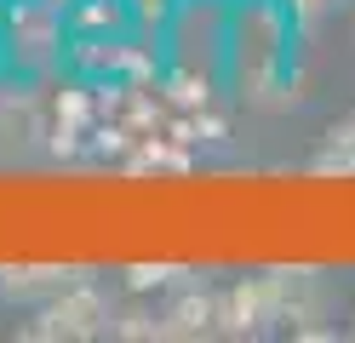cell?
Listing matches in <instances>:
<instances>
[{
    "label": "cell",
    "mask_w": 355,
    "mask_h": 343,
    "mask_svg": "<svg viewBox=\"0 0 355 343\" xmlns=\"http://www.w3.org/2000/svg\"><path fill=\"white\" fill-rule=\"evenodd\" d=\"M286 40H293V17L286 0H241L230 6V46L224 69L241 103H298V91H286Z\"/></svg>",
    "instance_id": "cell-1"
},
{
    "label": "cell",
    "mask_w": 355,
    "mask_h": 343,
    "mask_svg": "<svg viewBox=\"0 0 355 343\" xmlns=\"http://www.w3.org/2000/svg\"><path fill=\"white\" fill-rule=\"evenodd\" d=\"M69 6L58 0H12L0 12V52H6V75L40 80L52 75L69 52Z\"/></svg>",
    "instance_id": "cell-2"
},
{
    "label": "cell",
    "mask_w": 355,
    "mask_h": 343,
    "mask_svg": "<svg viewBox=\"0 0 355 343\" xmlns=\"http://www.w3.org/2000/svg\"><path fill=\"white\" fill-rule=\"evenodd\" d=\"M109 326H115V297L92 274H80L75 286L46 297L35 309V320H24V337L29 343H92V337H109Z\"/></svg>",
    "instance_id": "cell-3"
},
{
    "label": "cell",
    "mask_w": 355,
    "mask_h": 343,
    "mask_svg": "<svg viewBox=\"0 0 355 343\" xmlns=\"http://www.w3.org/2000/svg\"><path fill=\"white\" fill-rule=\"evenodd\" d=\"M275 281V332L293 337H332V286L321 269H270Z\"/></svg>",
    "instance_id": "cell-4"
},
{
    "label": "cell",
    "mask_w": 355,
    "mask_h": 343,
    "mask_svg": "<svg viewBox=\"0 0 355 343\" xmlns=\"http://www.w3.org/2000/svg\"><path fill=\"white\" fill-rule=\"evenodd\" d=\"M166 23H172L178 63H195V69L224 63V46H230V6L224 0H178V12Z\"/></svg>",
    "instance_id": "cell-5"
},
{
    "label": "cell",
    "mask_w": 355,
    "mask_h": 343,
    "mask_svg": "<svg viewBox=\"0 0 355 343\" xmlns=\"http://www.w3.org/2000/svg\"><path fill=\"white\" fill-rule=\"evenodd\" d=\"M275 332V281L270 274H252V281H235L218 292V337H263Z\"/></svg>",
    "instance_id": "cell-6"
},
{
    "label": "cell",
    "mask_w": 355,
    "mask_h": 343,
    "mask_svg": "<svg viewBox=\"0 0 355 343\" xmlns=\"http://www.w3.org/2000/svg\"><path fill=\"white\" fill-rule=\"evenodd\" d=\"M86 137H98V86H63L46 98V149L75 155Z\"/></svg>",
    "instance_id": "cell-7"
},
{
    "label": "cell",
    "mask_w": 355,
    "mask_h": 343,
    "mask_svg": "<svg viewBox=\"0 0 355 343\" xmlns=\"http://www.w3.org/2000/svg\"><path fill=\"white\" fill-rule=\"evenodd\" d=\"M161 337L166 343H195V337H218V292L178 281L161 304Z\"/></svg>",
    "instance_id": "cell-8"
},
{
    "label": "cell",
    "mask_w": 355,
    "mask_h": 343,
    "mask_svg": "<svg viewBox=\"0 0 355 343\" xmlns=\"http://www.w3.org/2000/svg\"><path fill=\"white\" fill-rule=\"evenodd\" d=\"M80 263H6L0 269V304H17V309H40L46 297H58L63 286L80 281Z\"/></svg>",
    "instance_id": "cell-9"
},
{
    "label": "cell",
    "mask_w": 355,
    "mask_h": 343,
    "mask_svg": "<svg viewBox=\"0 0 355 343\" xmlns=\"http://www.w3.org/2000/svg\"><path fill=\"white\" fill-rule=\"evenodd\" d=\"M75 69L92 75V80H149L155 75L149 52H138L126 35H115V40H75Z\"/></svg>",
    "instance_id": "cell-10"
},
{
    "label": "cell",
    "mask_w": 355,
    "mask_h": 343,
    "mask_svg": "<svg viewBox=\"0 0 355 343\" xmlns=\"http://www.w3.org/2000/svg\"><path fill=\"white\" fill-rule=\"evenodd\" d=\"M132 23H138L132 0H69V35L75 40H115Z\"/></svg>",
    "instance_id": "cell-11"
},
{
    "label": "cell",
    "mask_w": 355,
    "mask_h": 343,
    "mask_svg": "<svg viewBox=\"0 0 355 343\" xmlns=\"http://www.w3.org/2000/svg\"><path fill=\"white\" fill-rule=\"evenodd\" d=\"M46 137V98L29 86L0 91V143H40Z\"/></svg>",
    "instance_id": "cell-12"
},
{
    "label": "cell",
    "mask_w": 355,
    "mask_h": 343,
    "mask_svg": "<svg viewBox=\"0 0 355 343\" xmlns=\"http://www.w3.org/2000/svg\"><path fill=\"white\" fill-rule=\"evenodd\" d=\"M109 337L155 343V337H161V309L144 304V292H132V304H115V326H109Z\"/></svg>",
    "instance_id": "cell-13"
},
{
    "label": "cell",
    "mask_w": 355,
    "mask_h": 343,
    "mask_svg": "<svg viewBox=\"0 0 355 343\" xmlns=\"http://www.w3.org/2000/svg\"><path fill=\"white\" fill-rule=\"evenodd\" d=\"M309 166L327 172V177H332V172H338V177L355 172V114H344V121H332V126H327V149L309 160Z\"/></svg>",
    "instance_id": "cell-14"
},
{
    "label": "cell",
    "mask_w": 355,
    "mask_h": 343,
    "mask_svg": "<svg viewBox=\"0 0 355 343\" xmlns=\"http://www.w3.org/2000/svg\"><path fill=\"white\" fill-rule=\"evenodd\" d=\"M178 281H189L178 263H132V269H126V286L144 292V297H149V292H172Z\"/></svg>",
    "instance_id": "cell-15"
},
{
    "label": "cell",
    "mask_w": 355,
    "mask_h": 343,
    "mask_svg": "<svg viewBox=\"0 0 355 343\" xmlns=\"http://www.w3.org/2000/svg\"><path fill=\"white\" fill-rule=\"evenodd\" d=\"M338 12V0H286V17H293V29H315Z\"/></svg>",
    "instance_id": "cell-16"
},
{
    "label": "cell",
    "mask_w": 355,
    "mask_h": 343,
    "mask_svg": "<svg viewBox=\"0 0 355 343\" xmlns=\"http://www.w3.org/2000/svg\"><path fill=\"white\" fill-rule=\"evenodd\" d=\"M132 12H138V23H166L178 12V0H132Z\"/></svg>",
    "instance_id": "cell-17"
},
{
    "label": "cell",
    "mask_w": 355,
    "mask_h": 343,
    "mask_svg": "<svg viewBox=\"0 0 355 343\" xmlns=\"http://www.w3.org/2000/svg\"><path fill=\"white\" fill-rule=\"evenodd\" d=\"M349 337H355V309H349Z\"/></svg>",
    "instance_id": "cell-18"
},
{
    "label": "cell",
    "mask_w": 355,
    "mask_h": 343,
    "mask_svg": "<svg viewBox=\"0 0 355 343\" xmlns=\"http://www.w3.org/2000/svg\"><path fill=\"white\" fill-rule=\"evenodd\" d=\"M0 75H6V52H0Z\"/></svg>",
    "instance_id": "cell-19"
},
{
    "label": "cell",
    "mask_w": 355,
    "mask_h": 343,
    "mask_svg": "<svg viewBox=\"0 0 355 343\" xmlns=\"http://www.w3.org/2000/svg\"><path fill=\"white\" fill-rule=\"evenodd\" d=\"M58 6H69V0H58Z\"/></svg>",
    "instance_id": "cell-20"
}]
</instances>
